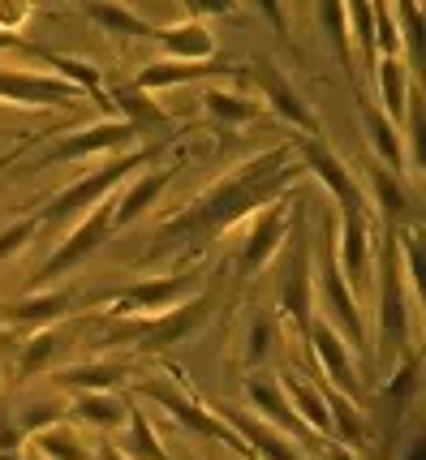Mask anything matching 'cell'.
<instances>
[{"label": "cell", "instance_id": "obj_44", "mask_svg": "<svg viewBox=\"0 0 426 460\" xmlns=\"http://www.w3.org/2000/svg\"><path fill=\"white\" fill-rule=\"evenodd\" d=\"M26 430L18 426L13 401H0V452H26Z\"/></svg>", "mask_w": 426, "mask_h": 460}, {"label": "cell", "instance_id": "obj_47", "mask_svg": "<svg viewBox=\"0 0 426 460\" xmlns=\"http://www.w3.org/2000/svg\"><path fill=\"white\" fill-rule=\"evenodd\" d=\"M40 43H26L22 35H0V52H22V57H35Z\"/></svg>", "mask_w": 426, "mask_h": 460}, {"label": "cell", "instance_id": "obj_26", "mask_svg": "<svg viewBox=\"0 0 426 460\" xmlns=\"http://www.w3.org/2000/svg\"><path fill=\"white\" fill-rule=\"evenodd\" d=\"M370 82H375V91H379L375 108H379V112H384V117L401 129L409 91H413V86H422V82L409 78V69H405V60H401V57H384V60H379V65H375V74H370Z\"/></svg>", "mask_w": 426, "mask_h": 460}, {"label": "cell", "instance_id": "obj_29", "mask_svg": "<svg viewBox=\"0 0 426 460\" xmlns=\"http://www.w3.org/2000/svg\"><path fill=\"white\" fill-rule=\"evenodd\" d=\"M280 387H284L288 409H293V418L306 426V435L310 439H332V421H327V404L319 396V387L306 383V375H288Z\"/></svg>", "mask_w": 426, "mask_h": 460}, {"label": "cell", "instance_id": "obj_46", "mask_svg": "<svg viewBox=\"0 0 426 460\" xmlns=\"http://www.w3.org/2000/svg\"><path fill=\"white\" fill-rule=\"evenodd\" d=\"M43 138H57V134H31V138H22L18 146H13V151H4V155H0V172H4V168H13V164H18L22 155L31 151V146H40Z\"/></svg>", "mask_w": 426, "mask_h": 460}, {"label": "cell", "instance_id": "obj_32", "mask_svg": "<svg viewBox=\"0 0 426 460\" xmlns=\"http://www.w3.org/2000/svg\"><path fill=\"white\" fill-rule=\"evenodd\" d=\"M319 396H324V404H327L332 435L345 443V447H366V443H370V426H366V418H362V404L341 396V392H332L327 383L319 387Z\"/></svg>", "mask_w": 426, "mask_h": 460}, {"label": "cell", "instance_id": "obj_24", "mask_svg": "<svg viewBox=\"0 0 426 460\" xmlns=\"http://www.w3.org/2000/svg\"><path fill=\"white\" fill-rule=\"evenodd\" d=\"M155 43L164 48V60H216V35L207 22H194V18H182L173 26H160L155 31Z\"/></svg>", "mask_w": 426, "mask_h": 460}, {"label": "cell", "instance_id": "obj_51", "mask_svg": "<svg viewBox=\"0 0 426 460\" xmlns=\"http://www.w3.org/2000/svg\"><path fill=\"white\" fill-rule=\"evenodd\" d=\"M324 452H327V460H362V456H353V447H345V443H332V439H327Z\"/></svg>", "mask_w": 426, "mask_h": 460}, {"label": "cell", "instance_id": "obj_45", "mask_svg": "<svg viewBox=\"0 0 426 460\" xmlns=\"http://www.w3.org/2000/svg\"><path fill=\"white\" fill-rule=\"evenodd\" d=\"M31 13H35V9H31V4H0V35H18L22 26H26V22H31Z\"/></svg>", "mask_w": 426, "mask_h": 460}, {"label": "cell", "instance_id": "obj_31", "mask_svg": "<svg viewBox=\"0 0 426 460\" xmlns=\"http://www.w3.org/2000/svg\"><path fill=\"white\" fill-rule=\"evenodd\" d=\"M69 413L95 430H121L125 418H129V396H117V392H78Z\"/></svg>", "mask_w": 426, "mask_h": 460}, {"label": "cell", "instance_id": "obj_48", "mask_svg": "<svg viewBox=\"0 0 426 460\" xmlns=\"http://www.w3.org/2000/svg\"><path fill=\"white\" fill-rule=\"evenodd\" d=\"M91 460H129V456H125V452L112 439H100L95 447H91Z\"/></svg>", "mask_w": 426, "mask_h": 460}, {"label": "cell", "instance_id": "obj_34", "mask_svg": "<svg viewBox=\"0 0 426 460\" xmlns=\"http://www.w3.org/2000/svg\"><path fill=\"white\" fill-rule=\"evenodd\" d=\"M276 344H280V327H276V314H250L242 332V366L245 370H267V361L276 358Z\"/></svg>", "mask_w": 426, "mask_h": 460}, {"label": "cell", "instance_id": "obj_35", "mask_svg": "<svg viewBox=\"0 0 426 460\" xmlns=\"http://www.w3.org/2000/svg\"><path fill=\"white\" fill-rule=\"evenodd\" d=\"M125 439L117 443L129 460H173L168 456V447L160 443V435H155V426H151V418L142 413L138 404H134V396H129V418H125Z\"/></svg>", "mask_w": 426, "mask_h": 460}, {"label": "cell", "instance_id": "obj_6", "mask_svg": "<svg viewBox=\"0 0 426 460\" xmlns=\"http://www.w3.org/2000/svg\"><path fill=\"white\" fill-rule=\"evenodd\" d=\"M194 293H199V271L182 267V271H168V276H142V280L121 284V288L100 293L91 301L112 305V314H121V319H151V314H164V310H177Z\"/></svg>", "mask_w": 426, "mask_h": 460}, {"label": "cell", "instance_id": "obj_5", "mask_svg": "<svg viewBox=\"0 0 426 460\" xmlns=\"http://www.w3.org/2000/svg\"><path fill=\"white\" fill-rule=\"evenodd\" d=\"M211 314V293L199 288L190 301H182L177 310H164L151 319H121L117 332H108L103 344H134L138 353H164L173 344H185Z\"/></svg>", "mask_w": 426, "mask_h": 460}, {"label": "cell", "instance_id": "obj_41", "mask_svg": "<svg viewBox=\"0 0 426 460\" xmlns=\"http://www.w3.org/2000/svg\"><path fill=\"white\" fill-rule=\"evenodd\" d=\"M345 22H349V43H358L366 74H375L379 52H375V18H370V4H345Z\"/></svg>", "mask_w": 426, "mask_h": 460}, {"label": "cell", "instance_id": "obj_19", "mask_svg": "<svg viewBox=\"0 0 426 460\" xmlns=\"http://www.w3.org/2000/svg\"><path fill=\"white\" fill-rule=\"evenodd\" d=\"M216 418L224 421V426H233V435L254 452L259 460H302V443L288 439V435H280V430H271L267 421L250 418V413H242V409H233V404H224V409H211Z\"/></svg>", "mask_w": 426, "mask_h": 460}, {"label": "cell", "instance_id": "obj_38", "mask_svg": "<svg viewBox=\"0 0 426 460\" xmlns=\"http://www.w3.org/2000/svg\"><path fill=\"white\" fill-rule=\"evenodd\" d=\"M31 452L40 460H91V447H86V439H82L74 426H52V430H40L35 439L26 443Z\"/></svg>", "mask_w": 426, "mask_h": 460}, {"label": "cell", "instance_id": "obj_21", "mask_svg": "<svg viewBox=\"0 0 426 460\" xmlns=\"http://www.w3.org/2000/svg\"><path fill=\"white\" fill-rule=\"evenodd\" d=\"M418 375H422V358H418V349L409 353V358H401L392 370H387L384 379H379V421H384V435L392 439V430L405 421V409H409V401L418 396Z\"/></svg>", "mask_w": 426, "mask_h": 460}, {"label": "cell", "instance_id": "obj_36", "mask_svg": "<svg viewBox=\"0 0 426 460\" xmlns=\"http://www.w3.org/2000/svg\"><path fill=\"white\" fill-rule=\"evenodd\" d=\"M392 22H396V35H401V60H405L409 78L422 82V65H426V52H422V9H418V4H396V9H392Z\"/></svg>", "mask_w": 426, "mask_h": 460}, {"label": "cell", "instance_id": "obj_27", "mask_svg": "<svg viewBox=\"0 0 426 460\" xmlns=\"http://www.w3.org/2000/svg\"><path fill=\"white\" fill-rule=\"evenodd\" d=\"M125 379H129V361H121V358L78 361V366H61V370L52 375L57 387H74V392H112V387Z\"/></svg>", "mask_w": 426, "mask_h": 460}, {"label": "cell", "instance_id": "obj_2", "mask_svg": "<svg viewBox=\"0 0 426 460\" xmlns=\"http://www.w3.org/2000/svg\"><path fill=\"white\" fill-rule=\"evenodd\" d=\"M375 288H379V305H375V336H370V349H375V375H379V366L392 370L401 358L413 353V341H409L413 301H409L405 276H401V254H396V237H392V233L379 241Z\"/></svg>", "mask_w": 426, "mask_h": 460}, {"label": "cell", "instance_id": "obj_15", "mask_svg": "<svg viewBox=\"0 0 426 460\" xmlns=\"http://www.w3.org/2000/svg\"><path fill=\"white\" fill-rule=\"evenodd\" d=\"M306 358L319 361V370L327 375V387L341 392L349 401H358L362 392V379H358V366H353V353L345 349V341L327 327L324 319L310 323V336H306Z\"/></svg>", "mask_w": 426, "mask_h": 460}, {"label": "cell", "instance_id": "obj_17", "mask_svg": "<svg viewBox=\"0 0 426 460\" xmlns=\"http://www.w3.org/2000/svg\"><path fill=\"white\" fill-rule=\"evenodd\" d=\"M0 100L26 103V108H48V103H78L82 91L61 82L57 74H35V69H9V65H0Z\"/></svg>", "mask_w": 426, "mask_h": 460}, {"label": "cell", "instance_id": "obj_18", "mask_svg": "<svg viewBox=\"0 0 426 460\" xmlns=\"http://www.w3.org/2000/svg\"><path fill=\"white\" fill-rule=\"evenodd\" d=\"M242 392H245V401L259 409V421H267L271 430H280V435H297V439H310V435H306V426L293 418V409H288V401H284L280 379H276L271 370H245Z\"/></svg>", "mask_w": 426, "mask_h": 460}, {"label": "cell", "instance_id": "obj_39", "mask_svg": "<svg viewBox=\"0 0 426 460\" xmlns=\"http://www.w3.org/2000/svg\"><path fill=\"white\" fill-rule=\"evenodd\" d=\"M13 413H18V426L26 430V439H35L40 430H52L69 418V404L57 401V396H26V401H13Z\"/></svg>", "mask_w": 426, "mask_h": 460}, {"label": "cell", "instance_id": "obj_50", "mask_svg": "<svg viewBox=\"0 0 426 460\" xmlns=\"http://www.w3.org/2000/svg\"><path fill=\"white\" fill-rule=\"evenodd\" d=\"M396 460H426V439L422 435H413V439L405 443V452H401Z\"/></svg>", "mask_w": 426, "mask_h": 460}, {"label": "cell", "instance_id": "obj_1", "mask_svg": "<svg viewBox=\"0 0 426 460\" xmlns=\"http://www.w3.org/2000/svg\"><path fill=\"white\" fill-rule=\"evenodd\" d=\"M302 177V164L293 155V138L267 146L250 160L233 164L228 172L211 181L207 190H199L194 199L185 202L177 216L155 224L151 233V250L142 254V262H155L177 254V271L185 262H194L216 237H224L228 228H237L242 220L259 216L267 202H276L280 194H288V185Z\"/></svg>", "mask_w": 426, "mask_h": 460}, {"label": "cell", "instance_id": "obj_3", "mask_svg": "<svg viewBox=\"0 0 426 460\" xmlns=\"http://www.w3.org/2000/svg\"><path fill=\"white\" fill-rule=\"evenodd\" d=\"M155 151L160 146H134V151H125V155H112L108 164H100L95 172H86V177L69 181L65 190H57L48 207H40L35 216H40L43 228H65L69 220H82L86 211H95L100 202H108V194L121 185L129 172H138L146 164H155Z\"/></svg>", "mask_w": 426, "mask_h": 460}, {"label": "cell", "instance_id": "obj_52", "mask_svg": "<svg viewBox=\"0 0 426 460\" xmlns=\"http://www.w3.org/2000/svg\"><path fill=\"white\" fill-rule=\"evenodd\" d=\"M0 460H26V452H0Z\"/></svg>", "mask_w": 426, "mask_h": 460}, {"label": "cell", "instance_id": "obj_49", "mask_svg": "<svg viewBox=\"0 0 426 460\" xmlns=\"http://www.w3.org/2000/svg\"><path fill=\"white\" fill-rule=\"evenodd\" d=\"M259 18H267L280 35H288V18H284V9H276V4H259Z\"/></svg>", "mask_w": 426, "mask_h": 460}, {"label": "cell", "instance_id": "obj_11", "mask_svg": "<svg viewBox=\"0 0 426 460\" xmlns=\"http://www.w3.org/2000/svg\"><path fill=\"white\" fill-rule=\"evenodd\" d=\"M336 267L353 293H366L375 284V228H370V216L366 211H349V207H336Z\"/></svg>", "mask_w": 426, "mask_h": 460}, {"label": "cell", "instance_id": "obj_20", "mask_svg": "<svg viewBox=\"0 0 426 460\" xmlns=\"http://www.w3.org/2000/svg\"><path fill=\"white\" fill-rule=\"evenodd\" d=\"M366 181H370V190H375V207H379V216H384V233H401V228H413L418 220V202L409 194V185L401 172H387L384 164L366 160Z\"/></svg>", "mask_w": 426, "mask_h": 460}, {"label": "cell", "instance_id": "obj_28", "mask_svg": "<svg viewBox=\"0 0 426 460\" xmlns=\"http://www.w3.org/2000/svg\"><path fill=\"white\" fill-rule=\"evenodd\" d=\"M108 95V108H121V120L134 129V134H142V129H168L173 120H168V112H164L160 103L151 100L146 91H138L134 82H117L112 91H103Z\"/></svg>", "mask_w": 426, "mask_h": 460}, {"label": "cell", "instance_id": "obj_12", "mask_svg": "<svg viewBox=\"0 0 426 460\" xmlns=\"http://www.w3.org/2000/svg\"><path fill=\"white\" fill-rule=\"evenodd\" d=\"M288 224H293V202L280 194L276 202H267L259 216H250V233H245L242 250H237V271L242 276H259L271 267V259L280 254V245L288 241Z\"/></svg>", "mask_w": 426, "mask_h": 460}, {"label": "cell", "instance_id": "obj_22", "mask_svg": "<svg viewBox=\"0 0 426 460\" xmlns=\"http://www.w3.org/2000/svg\"><path fill=\"white\" fill-rule=\"evenodd\" d=\"M177 172H182V164H168V168H151V172H142L121 199L112 202V233H117V228H129V224H138L142 216L164 199V190L177 181Z\"/></svg>", "mask_w": 426, "mask_h": 460}, {"label": "cell", "instance_id": "obj_4", "mask_svg": "<svg viewBox=\"0 0 426 460\" xmlns=\"http://www.w3.org/2000/svg\"><path fill=\"white\" fill-rule=\"evenodd\" d=\"M125 396H142V401H155L168 413V418L177 421L182 430H190V435H199V439L207 443H224V447H233V452H242L245 460H259L250 447H245L237 435H233V426H224L211 409H207L194 392H185L182 383H173V375H151V379H138L129 383V392Z\"/></svg>", "mask_w": 426, "mask_h": 460}, {"label": "cell", "instance_id": "obj_7", "mask_svg": "<svg viewBox=\"0 0 426 460\" xmlns=\"http://www.w3.org/2000/svg\"><path fill=\"white\" fill-rule=\"evenodd\" d=\"M245 78L259 86V103H267L280 120H288L302 138H324V120L315 112V103L293 86V78H288L267 52H259V57L245 65Z\"/></svg>", "mask_w": 426, "mask_h": 460}, {"label": "cell", "instance_id": "obj_13", "mask_svg": "<svg viewBox=\"0 0 426 460\" xmlns=\"http://www.w3.org/2000/svg\"><path fill=\"white\" fill-rule=\"evenodd\" d=\"M293 155L302 164V172L324 181L327 194L336 199V207H349V211H366V207H370L362 194V185H358V177L349 172V164L341 160L324 138H293Z\"/></svg>", "mask_w": 426, "mask_h": 460}, {"label": "cell", "instance_id": "obj_10", "mask_svg": "<svg viewBox=\"0 0 426 460\" xmlns=\"http://www.w3.org/2000/svg\"><path fill=\"white\" fill-rule=\"evenodd\" d=\"M112 237V199L100 202L95 211H86L82 220H74L69 228H65L61 245L43 259L40 267V280H61V276H69L74 267H82V262L91 259L95 250H103V241Z\"/></svg>", "mask_w": 426, "mask_h": 460}, {"label": "cell", "instance_id": "obj_43", "mask_svg": "<svg viewBox=\"0 0 426 460\" xmlns=\"http://www.w3.org/2000/svg\"><path fill=\"white\" fill-rule=\"evenodd\" d=\"M370 18H375V52H379V60L401 57V35H396L392 9H387V4H375V9H370Z\"/></svg>", "mask_w": 426, "mask_h": 460}, {"label": "cell", "instance_id": "obj_16", "mask_svg": "<svg viewBox=\"0 0 426 460\" xmlns=\"http://www.w3.org/2000/svg\"><path fill=\"white\" fill-rule=\"evenodd\" d=\"M203 78H237L245 82V65H233V60H199V65H190V60H151V65H142L138 74H134V86L146 91V95H155V91H168V86H185V82H203Z\"/></svg>", "mask_w": 426, "mask_h": 460}, {"label": "cell", "instance_id": "obj_25", "mask_svg": "<svg viewBox=\"0 0 426 460\" xmlns=\"http://www.w3.org/2000/svg\"><path fill=\"white\" fill-rule=\"evenodd\" d=\"M74 349V336L65 327H40L18 344V379H35V375H52V366Z\"/></svg>", "mask_w": 426, "mask_h": 460}, {"label": "cell", "instance_id": "obj_23", "mask_svg": "<svg viewBox=\"0 0 426 460\" xmlns=\"http://www.w3.org/2000/svg\"><path fill=\"white\" fill-rule=\"evenodd\" d=\"M353 103H358L362 129H366V138H370V160L384 164L387 172H401V177H405V142H401V129L375 108V100L358 95Z\"/></svg>", "mask_w": 426, "mask_h": 460}, {"label": "cell", "instance_id": "obj_30", "mask_svg": "<svg viewBox=\"0 0 426 460\" xmlns=\"http://www.w3.org/2000/svg\"><path fill=\"white\" fill-rule=\"evenodd\" d=\"M86 18L95 22L103 35L125 40V43H155V31H160V26H151L142 13H134L129 4H86Z\"/></svg>", "mask_w": 426, "mask_h": 460}, {"label": "cell", "instance_id": "obj_40", "mask_svg": "<svg viewBox=\"0 0 426 460\" xmlns=\"http://www.w3.org/2000/svg\"><path fill=\"white\" fill-rule=\"evenodd\" d=\"M405 125L409 134L401 142H405V172H422V146H426V95H422V86H413L409 91V103H405Z\"/></svg>", "mask_w": 426, "mask_h": 460}, {"label": "cell", "instance_id": "obj_8", "mask_svg": "<svg viewBox=\"0 0 426 460\" xmlns=\"http://www.w3.org/2000/svg\"><path fill=\"white\" fill-rule=\"evenodd\" d=\"M134 146H138V134H134L121 117H103V120H95V125H82V129H74V134H61V138L52 142L48 151H40V160L31 164V172L52 168V164L91 160V155H103V151L125 155V151H134Z\"/></svg>", "mask_w": 426, "mask_h": 460}, {"label": "cell", "instance_id": "obj_33", "mask_svg": "<svg viewBox=\"0 0 426 460\" xmlns=\"http://www.w3.org/2000/svg\"><path fill=\"white\" fill-rule=\"evenodd\" d=\"M203 108H207V117L224 129V138H233V129H237V125H245V120H254L259 112H263V103L259 100L237 95V91H224L220 82L203 91Z\"/></svg>", "mask_w": 426, "mask_h": 460}, {"label": "cell", "instance_id": "obj_37", "mask_svg": "<svg viewBox=\"0 0 426 460\" xmlns=\"http://www.w3.org/2000/svg\"><path fill=\"white\" fill-rule=\"evenodd\" d=\"M315 18L324 22V40L332 43V52L341 60V69H345L349 86H353V100L362 95V86H358V69H353V48H349V22H345V4H319L315 9Z\"/></svg>", "mask_w": 426, "mask_h": 460}, {"label": "cell", "instance_id": "obj_9", "mask_svg": "<svg viewBox=\"0 0 426 460\" xmlns=\"http://www.w3.org/2000/svg\"><path fill=\"white\" fill-rule=\"evenodd\" d=\"M280 314L306 344L315 323V267H310V241L302 228V202H293V262L280 280Z\"/></svg>", "mask_w": 426, "mask_h": 460}, {"label": "cell", "instance_id": "obj_14", "mask_svg": "<svg viewBox=\"0 0 426 460\" xmlns=\"http://www.w3.org/2000/svg\"><path fill=\"white\" fill-rule=\"evenodd\" d=\"M74 301H78L74 288H31V293L0 305V327L4 332H26V336L40 332V327H57V323L74 314Z\"/></svg>", "mask_w": 426, "mask_h": 460}, {"label": "cell", "instance_id": "obj_42", "mask_svg": "<svg viewBox=\"0 0 426 460\" xmlns=\"http://www.w3.org/2000/svg\"><path fill=\"white\" fill-rule=\"evenodd\" d=\"M43 224H40V216L31 211V216H22V220H13V224H4L0 228V262L4 259H13V254H22L31 241H35V233H40Z\"/></svg>", "mask_w": 426, "mask_h": 460}]
</instances>
